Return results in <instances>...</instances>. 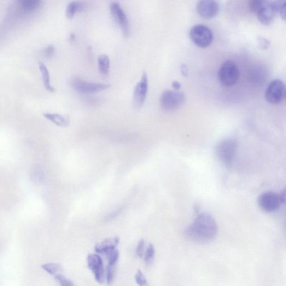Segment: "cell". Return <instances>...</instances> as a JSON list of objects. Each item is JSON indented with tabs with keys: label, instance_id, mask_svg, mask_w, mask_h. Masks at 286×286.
Returning a JSON list of instances; mask_svg holds the SVG:
<instances>
[{
	"label": "cell",
	"instance_id": "3957f363",
	"mask_svg": "<svg viewBox=\"0 0 286 286\" xmlns=\"http://www.w3.org/2000/svg\"><path fill=\"white\" fill-rule=\"evenodd\" d=\"M239 78V70L237 64L232 61H227L223 63L219 71L220 84L228 87L237 84Z\"/></svg>",
	"mask_w": 286,
	"mask_h": 286
},
{
	"label": "cell",
	"instance_id": "e0dca14e",
	"mask_svg": "<svg viewBox=\"0 0 286 286\" xmlns=\"http://www.w3.org/2000/svg\"><path fill=\"white\" fill-rule=\"evenodd\" d=\"M38 67L42 75L43 83L45 89L50 92H55L56 89L50 83V74L47 67L41 62L38 64Z\"/></svg>",
	"mask_w": 286,
	"mask_h": 286
},
{
	"label": "cell",
	"instance_id": "277c9868",
	"mask_svg": "<svg viewBox=\"0 0 286 286\" xmlns=\"http://www.w3.org/2000/svg\"><path fill=\"white\" fill-rule=\"evenodd\" d=\"M190 37L198 47L204 48L213 42V33L211 29L205 25H196L191 28Z\"/></svg>",
	"mask_w": 286,
	"mask_h": 286
},
{
	"label": "cell",
	"instance_id": "44dd1931",
	"mask_svg": "<svg viewBox=\"0 0 286 286\" xmlns=\"http://www.w3.org/2000/svg\"><path fill=\"white\" fill-rule=\"evenodd\" d=\"M155 256V249L153 244H150L145 250L144 260L146 264L149 265L152 264Z\"/></svg>",
	"mask_w": 286,
	"mask_h": 286
},
{
	"label": "cell",
	"instance_id": "d4e9b609",
	"mask_svg": "<svg viewBox=\"0 0 286 286\" xmlns=\"http://www.w3.org/2000/svg\"><path fill=\"white\" fill-rule=\"evenodd\" d=\"M264 1H260V0H253L250 1L249 4V8L253 13L257 14L258 11L264 4Z\"/></svg>",
	"mask_w": 286,
	"mask_h": 286
},
{
	"label": "cell",
	"instance_id": "e575fe53",
	"mask_svg": "<svg viewBox=\"0 0 286 286\" xmlns=\"http://www.w3.org/2000/svg\"><path fill=\"white\" fill-rule=\"evenodd\" d=\"M285 96H286V93H285Z\"/></svg>",
	"mask_w": 286,
	"mask_h": 286
},
{
	"label": "cell",
	"instance_id": "5bb4252c",
	"mask_svg": "<svg viewBox=\"0 0 286 286\" xmlns=\"http://www.w3.org/2000/svg\"><path fill=\"white\" fill-rule=\"evenodd\" d=\"M119 242L120 239L118 237L105 239L96 245L95 250L98 253L107 254L116 249Z\"/></svg>",
	"mask_w": 286,
	"mask_h": 286
},
{
	"label": "cell",
	"instance_id": "9a60e30c",
	"mask_svg": "<svg viewBox=\"0 0 286 286\" xmlns=\"http://www.w3.org/2000/svg\"><path fill=\"white\" fill-rule=\"evenodd\" d=\"M41 3L39 0H21L18 2V7L22 13L31 14L39 8Z\"/></svg>",
	"mask_w": 286,
	"mask_h": 286
},
{
	"label": "cell",
	"instance_id": "f1b7e54d",
	"mask_svg": "<svg viewBox=\"0 0 286 286\" xmlns=\"http://www.w3.org/2000/svg\"><path fill=\"white\" fill-rule=\"evenodd\" d=\"M56 48L55 46L49 45L44 49L43 54L45 57L49 58L53 57L55 54Z\"/></svg>",
	"mask_w": 286,
	"mask_h": 286
},
{
	"label": "cell",
	"instance_id": "30bf717a",
	"mask_svg": "<svg viewBox=\"0 0 286 286\" xmlns=\"http://www.w3.org/2000/svg\"><path fill=\"white\" fill-rule=\"evenodd\" d=\"M285 85L280 80H274L268 86L266 92V99L268 102L276 105L282 100Z\"/></svg>",
	"mask_w": 286,
	"mask_h": 286
},
{
	"label": "cell",
	"instance_id": "9c48e42d",
	"mask_svg": "<svg viewBox=\"0 0 286 286\" xmlns=\"http://www.w3.org/2000/svg\"><path fill=\"white\" fill-rule=\"evenodd\" d=\"M258 203L263 211L267 213L276 212L282 203L279 195L272 191L261 194L258 198Z\"/></svg>",
	"mask_w": 286,
	"mask_h": 286
},
{
	"label": "cell",
	"instance_id": "484cf974",
	"mask_svg": "<svg viewBox=\"0 0 286 286\" xmlns=\"http://www.w3.org/2000/svg\"><path fill=\"white\" fill-rule=\"evenodd\" d=\"M57 281L59 282L61 286H74L73 283L69 279L66 278L62 274H58L56 276Z\"/></svg>",
	"mask_w": 286,
	"mask_h": 286
},
{
	"label": "cell",
	"instance_id": "7c38bea8",
	"mask_svg": "<svg viewBox=\"0 0 286 286\" xmlns=\"http://www.w3.org/2000/svg\"><path fill=\"white\" fill-rule=\"evenodd\" d=\"M198 14L204 19H212L219 13L220 7L217 2L214 0H202L197 5Z\"/></svg>",
	"mask_w": 286,
	"mask_h": 286
},
{
	"label": "cell",
	"instance_id": "8992f818",
	"mask_svg": "<svg viewBox=\"0 0 286 286\" xmlns=\"http://www.w3.org/2000/svg\"><path fill=\"white\" fill-rule=\"evenodd\" d=\"M281 5L279 3L264 1L256 15L262 24L268 26L272 24Z\"/></svg>",
	"mask_w": 286,
	"mask_h": 286
},
{
	"label": "cell",
	"instance_id": "d6986e66",
	"mask_svg": "<svg viewBox=\"0 0 286 286\" xmlns=\"http://www.w3.org/2000/svg\"><path fill=\"white\" fill-rule=\"evenodd\" d=\"M98 66L99 71L103 75H107L109 73L110 60L107 55H101L98 58Z\"/></svg>",
	"mask_w": 286,
	"mask_h": 286
},
{
	"label": "cell",
	"instance_id": "cb8c5ba5",
	"mask_svg": "<svg viewBox=\"0 0 286 286\" xmlns=\"http://www.w3.org/2000/svg\"><path fill=\"white\" fill-rule=\"evenodd\" d=\"M136 281L139 286H149L147 278L141 270H138L135 276Z\"/></svg>",
	"mask_w": 286,
	"mask_h": 286
},
{
	"label": "cell",
	"instance_id": "ac0fdd59",
	"mask_svg": "<svg viewBox=\"0 0 286 286\" xmlns=\"http://www.w3.org/2000/svg\"><path fill=\"white\" fill-rule=\"evenodd\" d=\"M84 8L85 5L83 3L77 1L70 2L66 9V16L67 18L71 19L73 18L75 14L81 12Z\"/></svg>",
	"mask_w": 286,
	"mask_h": 286
},
{
	"label": "cell",
	"instance_id": "52a82bcc",
	"mask_svg": "<svg viewBox=\"0 0 286 286\" xmlns=\"http://www.w3.org/2000/svg\"><path fill=\"white\" fill-rule=\"evenodd\" d=\"M110 13L119 25L122 34L125 38L130 36V27L126 15L118 2H112L110 5Z\"/></svg>",
	"mask_w": 286,
	"mask_h": 286
},
{
	"label": "cell",
	"instance_id": "6da1fadb",
	"mask_svg": "<svg viewBox=\"0 0 286 286\" xmlns=\"http://www.w3.org/2000/svg\"><path fill=\"white\" fill-rule=\"evenodd\" d=\"M218 227L211 215L201 213L186 229L185 234L190 241L199 244L212 242L217 237Z\"/></svg>",
	"mask_w": 286,
	"mask_h": 286
},
{
	"label": "cell",
	"instance_id": "f546056e",
	"mask_svg": "<svg viewBox=\"0 0 286 286\" xmlns=\"http://www.w3.org/2000/svg\"><path fill=\"white\" fill-rule=\"evenodd\" d=\"M279 12L282 19L286 21V2L282 3L281 7L279 8Z\"/></svg>",
	"mask_w": 286,
	"mask_h": 286
},
{
	"label": "cell",
	"instance_id": "7a4b0ae2",
	"mask_svg": "<svg viewBox=\"0 0 286 286\" xmlns=\"http://www.w3.org/2000/svg\"><path fill=\"white\" fill-rule=\"evenodd\" d=\"M238 142L233 139H226L219 142L215 148L218 159L228 165L235 159L238 149Z\"/></svg>",
	"mask_w": 286,
	"mask_h": 286
},
{
	"label": "cell",
	"instance_id": "5b68a950",
	"mask_svg": "<svg viewBox=\"0 0 286 286\" xmlns=\"http://www.w3.org/2000/svg\"><path fill=\"white\" fill-rule=\"evenodd\" d=\"M184 93L177 90H167L162 93L161 105L163 109L173 111L182 107L185 102Z\"/></svg>",
	"mask_w": 286,
	"mask_h": 286
},
{
	"label": "cell",
	"instance_id": "2e32d148",
	"mask_svg": "<svg viewBox=\"0 0 286 286\" xmlns=\"http://www.w3.org/2000/svg\"><path fill=\"white\" fill-rule=\"evenodd\" d=\"M43 116L54 122L57 126L61 127H67L70 124V119L67 116L63 115L56 113H44Z\"/></svg>",
	"mask_w": 286,
	"mask_h": 286
},
{
	"label": "cell",
	"instance_id": "836d02e7",
	"mask_svg": "<svg viewBox=\"0 0 286 286\" xmlns=\"http://www.w3.org/2000/svg\"><path fill=\"white\" fill-rule=\"evenodd\" d=\"M69 39L70 42H73L75 39V34L73 33H71V35H70Z\"/></svg>",
	"mask_w": 286,
	"mask_h": 286
},
{
	"label": "cell",
	"instance_id": "ba28073f",
	"mask_svg": "<svg viewBox=\"0 0 286 286\" xmlns=\"http://www.w3.org/2000/svg\"><path fill=\"white\" fill-rule=\"evenodd\" d=\"M72 88L82 93H93L102 91L110 88L111 85L107 84L91 83L80 79L71 81Z\"/></svg>",
	"mask_w": 286,
	"mask_h": 286
},
{
	"label": "cell",
	"instance_id": "1f68e13d",
	"mask_svg": "<svg viewBox=\"0 0 286 286\" xmlns=\"http://www.w3.org/2000/svg\"><path fill=\"white\" fill-rule=\"evenodd\" d=\"M180 71H181L182 74L184 77L188 76L189 74V71L188 67H187L185 64H183V65L180 66Z\"/></svg>",
	"mask_w": 286,
	"mask_h": 286
},
{
	"label": "cell",
	"instance_id": "8fae6325",
	"mask_svg": "<svg viewBox=\"0 0 286 286\" xmlns=\"http://www.w3.org/2000/svg\"><path fill=\"white\" fill-rule=\"evenodd\" d=\"M87 266L94 275L97 282L103 283L105 277L103 262L101 256L97 254H90L87 256Z\"/></svg>",
	"mask_w": 286,
	"mask_h": 286
},
{
	"label": "cell",
	"instance_id": "603a6c76",
	"mask_svg": "<svg viewBox=\"0 0 286 286\" xmlns=\"http://www.w3.org/2000/svg\"><path fill=\"white\" fill-rule=\"evenodd\" d=\"M116 266L108 265L106 270V279L107 283L110 284L113 281L115 274Z\"/></svg>",
	"mask_w": 286,
	"mask_h": 286
},
{
	"label": "cell",
	"instance_id": "ffe728a7",
	"mask_svg": "<svg viewBox=\"0 0 286 286\" xmlns=\"http://www.w3.org/2000/svg\"><path fill=\"white\" fill-rule=\"evenodd\" d=\"M42 269L48 272L51 275H57L58 272L62 270V266L54 263H50V264H44L42 266Z\"/></svg>",
	"mask_w": 286,
	"mask_h": 286
},
{
	"label": "cell",
	"instance_id": "4dcf8cb0",
	"mask_svg": "<svg viewBox=\"0 0 286 286\" xmlns=\"http://www.w3.org/2000/svg\"><path fill=\"white\" fill-rule=\"evenodd\" d=\"M279 195L281 203L286 206V188L281 191Z\"/></svg>",
	"mask_w": 286,
	"mask_h": 286
},
{
	"label": "cell",
	"instance_id": "4316f807",
	"mask_svg": "<svg viewBox=\"0 0 286 286\" xmlns=\"http://www.w3.org/2000/svg\"><path fill=\"white\" fill-rule=\"evenodd\" d=\"M145 241L143 239H141L138 243L137 249L136 254L140 258H143L145 254Z\"/></svg>",
	"mask_w": 286,
	"mask_h": 286
},
{
	"label": "cell",
	"instance_id": "83f0119b",
	"mask_svg": "<svg viewBox=\"0 0 286 286\" xmlns=\"http://www.w3.org/2000/svg\"><path fill=\"white\" fill-rule=\"evenodd\" d=\"M258 44L259 48L262 50H267L270 47V42L269 40L263 37H260L258 39Z\"/></svg>",
	"mask_w": 286,
	"mask_h": 286
},
{
	"label": "cell",
	"instance_id": "7402d4cb",
	"mask_svg": "<svg viewBox=\"0 0 286 286\" xmlns=\"http://www.w3.org/2000/svg\"><path fill=\"white\" fill-rule=\"evenodd\" d=\"M108 259V265L116 266L119 258V252L117 249H115L107 254Z\"/></svg>",
	"mask_w": 286,
	"mask_h": 286
},
{
	"label": "cell",
	"instance_id": "d6a6232c",
	"mask_svg": "<svg viewBox=\"0 0 286 286\" xmlns=\"http://www.w3.org/2000/svg\"><path fill=\"white\" fill-rule=\"evenodd\" d=\"M172 86L175 90L177 91L180 89V87H181V85H180V84L178 81L173 82Z\"/></svg>",
	"mask_w": 286,
	"mask_h": 286
},
{
	"label": "cell",
	"instance_id": "4fadbf2b",
	"mask_svg": "<svg viewBox=\"0 0 286 286\" xmlns=\"http://www.w3.org/2000/svg\"><path fill=\"white\" fill-rule=\"evenodd\" d=\"M148 89L147 74L144 72L141 81L137 85L134 93V104L137 108H141L147 97Z\"/></svg>",
	"mask_w": 286,
	"mask_h": 286
}]
</instances>
